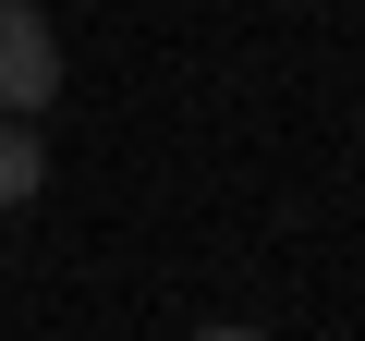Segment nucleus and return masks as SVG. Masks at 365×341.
Masks as SVG:
<instances>
[{
    "mask_svg": "<svg viewBox=\"0 0 365 341\" xmlns=\"http://www.w3.org/2000/svg\"><path fill=\"white\" fill-rule=\"evenodd\" d=\"M49 183V134H37V110H0V208H25Z\"/></svg>",
    "mask_w": 365,
    "mask_h": 341,
    "instance_id": "obj_2",
    "label": "nucleus"
},
{
    "mask_svg": "<svg viewBox=\"0 0 365 341\" xmlns=\"http://www.w3.org/2000/svg\"><path fill=\"white\" fill-rule=\"evenodd\" d=\"M61 98V37L37 0H0V110H49Z\"/></svg>",
    "mask_w": 365,
    "mask_h": 341,
    "instance_id": "obj_1",
    "label": "nucleus"
}]
</instances>
